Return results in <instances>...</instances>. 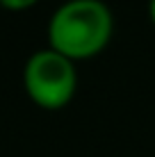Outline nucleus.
Returning a JSON list of instances; mask_svg holds the SVG:
<instances>
[{
	"instance_id": "nucleus-1",
	"label": "nucleus",
	"mask_w": 155,
	"mask_h": 157,
	"mask_svg": "<svg viewBox=\"0 0 155 157\" xmlns=\"http://www.w3.org/2000/svg\"><path fill=\"white\" fill-rule=\"evenodd\" d=\"M114 16L103 0H66L48 23V43L73 62L91 59L110 43Z\"/></svg>"
},
{
	"instance_id": "nucleus-2",
	"label": "nucleus",
	"mask_w": 155,
	"mask_h": 157,
	"mask_svg": "<svg viewBox=\"0 0 155 157\" xmlns=\"http://www.w3.org/2000/svg\"><path fill=\"white\" fill-rule=\"evenodd\" d=\"M23 86L41 109H62L71 102L78 86L76 62L50 46L32 52L23 68Z\"/></svg>"
},
{
	"instance_id": "nucleus-3",
	"label": "nucleus",
	"mask_w": 155,
	"mask_h": 157,
	"mask_svg": "<svg viewBox=\"0 0 155 157\" xmlns=\"http://www.w3.org/2000/svg\"><path fill=\"white\" fill-rule=\"evenodd\" d=\"M39 0H0V7L7 9V12H23V9H30Z\"/></svg>"
},
{
	"instance_id": "nucleus-4",
	"label": "nucleus",
	"mask_w": 155,
	"mask_h": 157,
	"mask_svg": "<svg viewBox=\"0 0 155 157\" xmlns=\"http://www.w3.org/2000/svg\"><path fill=\"white\" fill-rule=\"evenodd\" d=\"M148 16H151V21L155 25V0H148Z\"/></svg>"
}]
</instances>
